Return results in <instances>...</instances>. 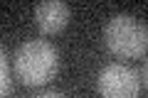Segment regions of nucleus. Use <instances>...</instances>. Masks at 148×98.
<instances>
[{
    "instance_id": "f257e3e1",
    "label": "nucleus",
    "mask_w": 148,
    "mask_h": 98,
    "mask_svg": "<svg viewBox=\"0 0 148 98\" xmlns=\"http://www.w3.org/2000/svg\"><path fill=\"white\" fill-rule=\"evenodd\" d=\"M59 71V52L45 39H27L15 52V74L25 86L49 83Z\"/></svg>"
},
{
    "instance_id": "f03ea898",
    "label": "nucleus",
    "mask_w": 148,
    "mask_h": 98,
    "mask_svg": "<svg viewBox=\"0 0 148 98\" xmlns=\"http://www.w3.org/2000/svg\"><path fill=\"white\" fill-rule=\"evenodd\" d=\"M104 42L109 52H114L121 59H136L146 54L148 32L141 20L133 15H114L104 25Z\"/></svg>"
},
{
    "instance_id": "7ed1b4c3",
    "label": "nucleus",
    "mask_w": 148,
    "mask_h": 98,
    "mask_svg": "<svg viewBox=\"0 0 148 98\" xmlns=\"http://www.w3.org/2000/svg\"><path fill=\"white\" fill-rule=\"evenodd\" d=\"M96 91L101 98H138L141 81H138L136 69L111 62L101 69L99 78H96Z\"/></svg>"
},
{
    "instance_id": "20e7f679",
    "label": "nucleus",
    "mask_w": 148,
    "mask_h": 98,
    "mask_svg": "<svg viewBox=\"0 0 148 98\" xmlns=\"http://www.w3.org/2000/svg\"><path fill=\"white\" fill-rule=\"evenodd\" d=\"M69 17H72V10L62 0H42V3L35 5V22L47 34H54V32L64 30Z\"/></svg>"
},
{
    "instance_id": "39448f33",
    "label": "nucleus",
    "mask_w": 148,
    "mask_h": 98,
    "mask_svg": "<svg viewBox=\"0 0 148 98\" xmlns=\"http://www.w3.org/2000/svg\"><path fill=\"white\" fill-rule=\"evenodd\" d=\"M10 91V66H8V59H5V52L0 47V98Z\"/></svg>"
},
{
    "instance_id": "423d86ee",
    "label": "nucleus",
    "mask_w": 148,
    "mask_h": 98,
    "mask_svg": "<svg viewBox=\"0 0 148 98\" xmlns=\"http://www.w3.org/2000/svg\"><path fill=\"white\" fill-rule=\"evenodd\" d=\"M37 98H67L64 93H59V91H45V93H40Z\"/></svg>"
}]
</instances>
